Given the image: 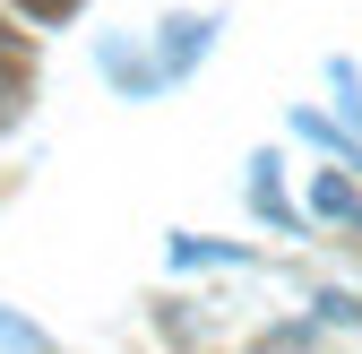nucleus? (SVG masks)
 <instances>
[{"label": "nucleus", "instance_id": "1", "mask_svg": "<svg viewBox=\"0 0 362 354\" xmlns=\"http://www.w3.org/2000/svg\"><path fill=\"white\" fill-rule=\"evenodd\" d=\"M207 35H216L207 18H173V26H164V78H181V69H190V61L207 52Z\"/></svg>", "mask_w": 362, "mask_h": 354}, {"label": "nucleus", "instance_id": "4", "mask_svg": "<svg viewBox=\"0 0 362 354\" xmlns=\"http://www.w3.org/2000/svg\"><path fill=\"white\" fill-rule=\"evenodd\" d=\"M18 9H35V18H61V9H78V0H18Z\"/></svg>", "mask_w": 362, "mask_h": 354}, {"label": "nucleus", "instance_id": "3", "mask_svg": "<svg viewBox=\"0 0 362 354\" xmlns=\"http://www.w3.org/2000/svg\"><path fill=\"white\" fill-rule=\"evenodd\" d=\"M0 346H18V354H52V346H43L26 320H9V312H0Z\"/></svg>", "mask_w": 362, "mask_h": 354}, {"label": "nucleus", "instance_id": "2", "mask_svg": "<svg viewBox=\"0 0 362 354\" xmlns=\"http://www.w3.org/2000/svg\"><path fill=\"white\" fill-rule=\"evenodd\" d=\"M310 199H320V216H337V225H345V216H362V199L345 190V173H320V190H310Z\"/></svg>", "mask_w": 362, "mask_h": 354}]
</instances>
